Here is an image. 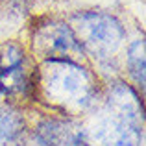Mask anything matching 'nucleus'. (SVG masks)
Returning a JSON list of instances; mask_svg holds the SVG:
<instances>
[{"label":"nucleus","mask_w":146,"mask_h":146,"mask_svg":"<svg viewBox=\"0 0 146 146\" xmlns=\"http://www.w3.org/2000/svg\"><path fill=\"white\" fill-rule=\"evenodd\" d=\"M35 89H41L44 100L63 113H78L93 106L98 96L94 76L78 61L50 59L35 72Z\"/></svg>","instance_id":"obj_1"},{"label":"nucleus","mask_w":146,"mask_h":146,"mask_svg":"<svg viewBox=\"0 0 146 146\" xmlns=\"http://www.w3.org/2000/svg\"><path fill=\"white\" fill-rule=\"evenodd\" d=\"M143 106L133 91L120 85L113 91L104 111L83 131L93 146H143Z\"/></svg>","instance_id":"obj_2"},{"label":"nucleus","mask_w":146,"mask_h":146,"mask_svg":"<svg viewBox=\"0 0 146 146\" xmlns=\"http://www.w3.org/2000/svg\"><path fill=\"white\" fill-rule=\"evenodd\" d=\"M74 33L83 52L106 59L117 54L124 41V28L115 17L100 11H85L76 15Z\"/></svg>","instance_id":"obj_3"},{"label":"nucleus","mask_w":146,"mask_h":146,"mask_svg":"<svg viewBox=\"0 0 146 146\" xmlns=\"http://www.w3.org/2000/svg\"><path fill=\"white\" fill-rule=\"evenodd\" d=\"M33 50L44 61L50 59H70L78 61L83 56V48L76 37L74 30L65 22L50 21L35 30Z\"/></svg>","instance_id":"obj_4"},{"label":"nucleus","mask_w":146,"mask_h":146,"mask_svg":"<svg viewBox=\"0 0 146 146\" xmlns=\"http://www.w3.org/2000/svg\"><path fill=\"white\" fill-rule=\"evenodd\" d=\"M30 89H35V74L28 67L24 50L13 43L0 46V93L28 94Z\"/></svg>","instance_id":"obj_5"},{"label":"nucleus","mask_w":146,"mask_h":146,"mask_svg":"<svg viewBox=\"0 0 146 146\" xmlns=\"http://www.w3.org/2000/svg\"><path fill=\"white\" fill-rule=\"evenodd\" d=\"M24 144V118L13 107L0 109V146Z\"/></svg>","instance_id":"obj_6"},{"label":"nucleus","mask_w":146,"mask_h":146,"mask_svg":"<svg viewBox=\"0 0 146 146\" xmlns=\"http://www.w3.org/2000/svg\"><path fill=\"white\" fill-rule=\"evenodd\" d=\"M126 68L137 87L144 89V41H135L126 52Z\"/></svg>","instance_id":"obj_7"},{"label":"nucleus","mask_w":146,"mask_h":146,"mask_svg":"<svg viewBox=\"0 0 146 146\" xmlns=\"http://www.w3.org/2000/svg\"><path fill=\"white\" fill-rule=\"evenodd\" d=\"M33 146H44V144H41V143H39V141H37V143H35V144H33Z\"/></svg>","instance_id":"obj_8"},{"label":"nucleus","mask_w":146,"mask_h":146,"mask_svg":"<svg viewBox=\"0 0 146 146\" xmlns=\"http://www.w3.org/2000/svg\"><path fill=\"white\" fill-rule=\"evenodd\" d=\"M0 94H2V93H0Z\"/></svg>","instance_id":"obj_9"}]
</instances>
